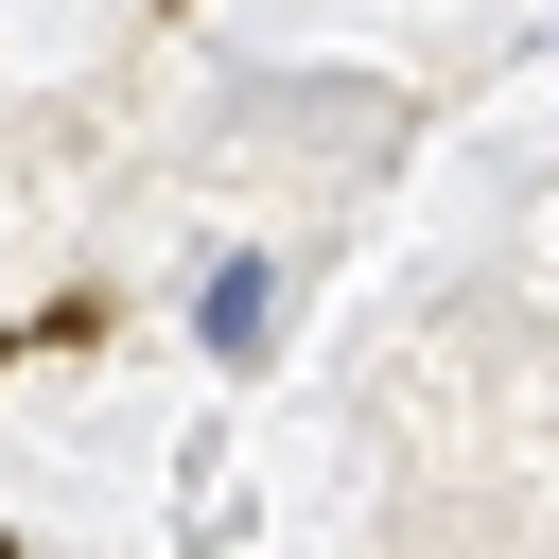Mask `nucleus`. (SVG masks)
Wrapping results in <instances>:
<instances>
[{"mask_svg": "<svg viewBox=\"0 0 559 559\" xmlns=\"http://www.w3.org/2000/svg\"><path fill=\"white\" fill-rule=\"evenodd\" d=\"M175 17H192V0H175Z\"/></svg>", "mask_w": 559, "mask_h": 559, "instance_id": "5", "label": "nucleus"}, {"mask_svg": "<svg viewBox=\"0 0 559 559\" xmlns=\"http://www.w3.org/2000/svg\"><path fill=\"white\" fill-rule=\"evenodd\" d=\"M105 332H122V297H105V280H70L52 314H17V349H105Z\"/></svg>", "mask_w": 559, "mask_h": 559, "instance_id": "2", "label": "nucleus"}, {"mask_svg": "<svg viewBox=\"0 0 559 559\" xmlns=\"http://www.w3.org/2000/svg\"><path fill=\"white\" fill-rule=\"evenodd\" d=\"M192 349H210V367H262V349H280V262H262V245H227V262L192 280Z\"/></svg>", "mask_w": 559, "mask_h": 559, "instance_id": "1", "label": "nucleus"}, {"mask_svg": "<svg viewBox=\"0 0 559 559\" xmlns=\"http://www.w3.org/2000/svg\"><path fill=\"white\" fill-rule=\"evenodd\" d=\"M0 559H35V524H0Z\"/></svg>", "mask_w": 559, "mask_h": 559, "instance_id": "4", "label": "nucleus"}, {"mask_svg": "<svg viewBox=\"0 0 559 559\" xmlns=\"http://www.w3.org/2000/svg\"><path fill=\"white\" fill-rule=\"evenodd\" d=\"M17 367H35V349H17V332H0V384H17Z\"/></svg>", "mask_w": 559, "mask_h": 559, "instance_id": "3", "label": "nucleus"}]
</instances>
